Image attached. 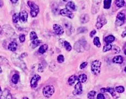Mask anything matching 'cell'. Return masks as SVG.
<instances>
[{
    "mask_svg": "<svg viewBox=\"0 0 126 99\" xmlns=\"http://www.w3.org/2000/svg\"><path fill=\"white\" fill-rule=\"evenodd\" d=\"M93 43H94V44L95 45L96 47L98 48H100L101 46V43L100 41V39L99 37H95L94 41H93Z\"/></svg>",
    "mask_w": 126,
    "mask_h": 99,
    "instance_id": "30",
    "label": "cell"
},
{
    "mask_svg": "<svg viewBox=\"0 0 126 99\" xmlns=\"http://www.w3.org/2000/svg\"><path fill=\"white\" fill-rule=\"evenodd\" d=\"M87 45V43L85 40L84 41V40H82V41L79 40V41H77L74 44V48L78 52H84L85 48Z\"/></svg>",
    "mask_w": 126,
    "mask_h": 99,
    "instance_id": "4",
    "label": "cell"
},
{
    "mask_svg": "<svg viewBox=\"0 0 126 99\" xmlns=\"http://www.w3.org/2000/svg\"><path fill=\"white\" fill-rule=\"evenodd\" d=\"M101 91L102 92V93H104V92H109V93L111 94V95L114 98H115L117 96V94L116 93V91L114 89L112 88V87H106V88H105V87H103V88H101Z\"/></svg>",
    "mask_w": 126,
    "mask_h": 99,
    "instance_id": "15",
    "label": "cell"
},
{
    "mask_svg": "<svg viewBox=\"0 0 126 99\" xmlns=\"http://www.w3.org/2000/svg\"><path fill=\"white\" fill-rule=\"evenodd\" d=\"M41 43V41L38 39H36L33 40V41H32V43H31L30 45L31 48H35L38 46Z\"/></svg>",
    "mask_w": 126,
    "mask_h": 99,
    "instance_id": "23",
    "label": "cell"
},
{
    "mask_svg": "<svg viewBox=\"0 0 126 99\" xmlns=\"http://www.w3.org/2000/svg\"><path fill=\"white\" fill-rule=\"evenodd\" d=\"M11 1V2L12 3V4H16V3H17L18 2V0H10Z\"/></svg>",
    "mask_w": 126,
    "mask_h": 99,
    "instance_id": "46",
    "label": "cell"
},
{
    "mask_svg": "<svg viewBox=\"0 0 126 99\" xmlns=\"http://www.w3.org/2000/svg\"><path fill=\"white\" fill-rule=\"evenodd\" d=\"M26 56H27V53H23L21 55L20 57L21 58H24V57H26Z\"/></svg>",
    "mask_w": 126,
    "mask_h": 99,
    "instance_id": "45",
    "label": "cell"
},
{
    "mask_svg": "<svg viewBox=\"0 0 126 99\" xmlns=\"http://www.w3.org/2000/svg\"><path fill=\"white\" fill-rule=\"evenodd\" d=\"M63 1H64V2H67V1H69V0H63Z\"/></svg>",
    "mask_w": 126,
    "mask_h": 99,
    "instance_id": "51",
    "label": "cell"
},
{
    "mask_svg": "<svg viewBox=\"0 0 126 99\" xmlns=\"http://www.w3.org/2000/svg\"><path fill=\"white\" fill-rule=\"evenodd\" d=\"M17 46H18L17 44L16 43L15 41H13L12 42V43H11L10 44H9L8 48V49L10 50V51L12 52H14L17 50Z\"/></svg>",
    "mask_w": 126,
    "mask_h": 99,
    "instance_id": "19",
    "label": "cell"
},
{
    "mask_svg": "<svg viewBox=\"0 0 126 99\" xmlns=\"http://www.w3.org/2000/svg\"><path fill=\"white\" fill-rule=\"evenodd\" d=\"M30 39L31 41H33L34 40L37 39V33L35 32H31L30 33Z\"/></svg>",
    "mask_w": 126,
    "mask_h": 99,
    "instance_id": "33",
    "label": "cell"
},
{
    "mask_svg": "<svg viewBox=\"0 0 126 99\" xmlns=\"http://www.w3.org/2000/svg\"><path fill=\"white\" fill-rule=\"evenodd\" d=\"M124 54L126 55V49L125 50V51H124Z\"/></svg>",
    "mask_w": 126,
    "mask_h": 99,
    "instance_id": "52",
    "label": "cell"
},
{
    "mask_svg": "<svg viewBox=\"0 0 126 99\" xmlns=\"http://www.w3.org/2000/svg\"><path fill=\"white\" fill-rule=\"evenodd\" d=\"M96 95V91H91L88 92L87 97L89 99H95V96Z\"/></svg>",
    "mask_w": 126,
    "mask_h": 99,
    "instance_id": "32",
    "label": "cell"
},
{
    "mask_svg": "<svg viewBox=\"0 0 126 99\" xmlns=\"http://www.w3.org/2000/svg\"><path fill=\"white\" fill-rule=\"evenodd\" d=\"M19 19V14L14 13L12 17L13 22L14 23H18V22Z\"/></svg>",
    "mask_w": 126,
    "mask_h": 99,
    "instance_id": "35",
    "label": "cell"
},
{
    "mask_svg": "<svg viewBox=\"0 0 126 99\" xmlns=\"http://www.w3.org/2000/svg\"><path fill=\"white\" fill-rule=\"evenodd\" d=\"M22 99H29L27 97H23Z\"/></svg>",
    "mask_w": 126,
    "mask_h": 99,
    "instance_id": "50",
    "label": "cell"
},
{
    "mask_svg": "<svg viewBox=\"0 0 126 99\" xmlns=\"http://www.w3.org/2000/svg\"><path fill=\"white\" fill-rule=\"evenodd\" d=\"M112 61L114 63L121 64L123 62V58L121 56H116L113 58Z\"/></svg>",
    "mask_w": 126,
    "mask_h": 99,
    "instance_id": "20",
    "label": "cell"
},
{
    "mask_svg": "<svg viewBox=\"0 0 126 99\" xmlns=\"http://www.w3.org/2000/svg\"><path fill=\"white\" fill-rule=\"evenodd\" d=\"M41 79V77L38 74H35L33 76L30 81V86L32 88H36L38 85V83Z\"/></svg>",
    "mask_w": 126,
    "mask_h": 99,
    "instance_id": "10",
    "label": "cell"
},
{
    "mask_svg": "<svg viewBox=\"0 0 126 99\" xmlns=\"http://www.w3.org/2000/svg\"><path fill=\"white\" fill-rule=\"evenodd\" d=\"M101 62L99 60H95L91 63V72L94 75H98L100 73Z\"/></svg>",
    "mask_w": 126,
    "mask_h": 99,
    "instance_id": "2",
    "label": "cell"
},
{
    "mask_svg": "<svg viewBox=\"0 0 126 99\" xmlns=\"http://www.w3.org/2000/svg\"><path fill=\"white\" fill-rule=\"evenodd\" d=\"M115 91L118 93H122L124 91V87L122 86H118L115 87Z\"/></svg>",
    "mask_w": 126,
    "mask_h": 99,
    "instance_id": "36",
    "label": "cell"
},
{
    "mask_svg": "<svg viewBox=\"0 0 126 99\" xmlns=\"http://www.w3.org/2000/svg\"><path fill=\"white\" fill-rule=\"evenodd\" d=\"M88 77L87 75L85 74H81L79 77H78L77 80H78V82H80L81 83H85L87 80Z\"/></svg>",
    "mask_w": 126,
    "mask_h": 99,
    "instance_id": "21",
    "label": "cell"
},
{
    "mask_svg": "<svg viewBox=\"0 0 126 99\" xmlns=\"http://www.w3.org/2000/svg\"><path fill=\"white\" fill-rule=\"evenodd\" d=\"M66 8L69 11H71V12H72V11H76V7L74 2L70 1V2H68L67 4H66Z\"/></svg>",
    "mask_w": 126,
    "mask_h": 99,
    "instance_id": "18",
    "label": "cell"
},
{
    "mask_svg": "<svg viewBox=\"0 0 126 99\" xmlns=\"http://www.w3.org/2000/svg\"><path fill=\"white\" fill-rule=\"evenodd\" d=\"M19 40L21 43H23L25 40V36L24 34H20L19 36Z\"/></svg>",
    "mask_w": 126,
    "mask_h": 99,
    "instance_id": "39",
    "label": "cell"
},
{
    "mask_svg": "<svg viewBox=\"0 0 126 99\" xmlns=\"http://www.w3.org/2000/svg\"><path fill=\"white\" fill-rule=\"evenodd\" d=\"M126 20L125 14L123 13L122 12H119L117 14V17H116V25L119 27V26L122 25L124 23Z\"/></svg>",
    "mask_w": 126,
    "mask_h": 99,
    "instance_id": "6",
    "label": "cell"
},
{
    "mask_svg": "<svg viewBox=\"0 0 126 99\" xmlns=\"http://www.w3.org/2000/svg\"><path fill=\"white\" fill-rule=\"evenodd\" d=\"M47 49H48V45L47 44H44L40 47L39 49V52L41 53V54H43V53L46 52Z\"/></svg>",
    "mask_w": 126,
    "mask_h": 99,
    "instance_id": "25",
    "label": "cell"
},
{
    "mask_svg": "<svg viewBox=\"0 0 126 99\" xmlns=\"http://www.w3.org/2000/svg\"><path fill=\"white\" fill-rule=\"evenodd\" d=\"M97 99H105V96L103 94H99L97 96Z\"/></svg>",
    "mask_w": 126,
    "mask_h": 99,
    "instance_id": "42",
    "label": "cell"
},
{
    "mask_svg": "<svg viewBox=\"0 0 126 99\" xmlns=\"http://www.w3.org/2000/svg\"><path fill=\"white\" fill-rule=\"evenodd\" d=\"M101 2V0H93V6L91 8V13L94 14L98 12L99 11L100 6Z\"/></svg>",
    "mask_w": 126,
    "mask_h": 99,
    "instance_id": "9",
    "label": "cell"
},
{
    "mask_svg": "<svg viewBox=\"0 0 126 99\" xmlns=\"http://www.w3.org/2000/svg\"><path fill=\"white\" fill-rule=\"evenodd\" d=\"M82 91L83 89L81 83L78 82L76 84V85H75L74 90L73 91V94L74 95H79L82 93Z\"/></svg>",
    "mask_w": 126,
    "mask_h": 99,
    "instance_id": "12",
    "label": "cell"
},
{
    "mask_svg": "<svg viewBox=\"0 0 126 99\" xmlns=\"http://www.w3.org/2000/svg\"><path fill=\"white\" fill-rule=\"evenodd\" d=\"M3 32H4V31H3V29L2 28V27H1V25H0V34L2 35L3 34Z\"/></svg>",
    "mask_w": 126,
    "mask_h": 99,
    "instance_id": "47",
    "label": "cell"
},
{
    "mask_svg": "<svg viewBox=\"0 0 126 99\" xmlns=\"http://www.w3.org/2000/svg\"><path fill=\"white\" fill-rule=\"evenodd\" d=\"M88 65V62H83L81 64V66H80V68L81 69H83L85 68L86 66H87Z\"/></svg>",
    "mask_w": 126,
    "mask_h": 99,
    "instance_id": "40",
    "label": "cell"
},
{
    "mask_svg": "<svg viewBox=\"0 0 126 99\" xmlns=\"http://www.w3.org/2000/svg\"><path fill=\"white\" fill-rule=\"evenodd\" d=\"M77 79L78 77H77L76 75H73L71 76L68 80V84H69L70 85H73V84H74V83L76 82V81L77 80Z\"/></svg>",
    "mask_w": 126,
    "mask_h": 99,
    "instance_id": "22",
    "label": "cell"
},
{
    "mask_svg": "<svg viewBox=\"0 0 126 99\" xmlns=\"http://www.w3.org/2000/svg\"><path fill=\"white\" fill-rule=\"evenodd\" d=\"M53 29L56 34L58 35H62L64 33V30L61 26L59 24H56L53 25Z\"/></svg>",
    "mask_w": 126,
    "mask_h": 99,
    "instance_id": "13",
    "label": "cell"
},
{
    "mask_svg": "<svg viewBox=\"0 0 126 99\" xmlns=\"http://www.w3.org/2000/svg\"><path fill=\"white\" fill-rule=\"evenodd\" d=\"M90 18L88 14H83L80 17V21L82 24H85L89 21Z\"/></svg>",
    "mask_w": 126,
    "mask_h": 99,
    "instance_id": "17",
    "label": "cell"
},
{
    "mask_svg": "<svg viewBox=\"0 0 126 99\" xmlns=\"http://www.w3.org/2000/svg\"><path fill=\"white\" fill-rule=\"evenodd\" d=\"M107 19H106L104 16H98L97 22H96V28L98 29H101V28L103 27V25H104L105 24L107 23Z\"/></svg>",
    "mask_w": 126,
    "mask_h": 99,
    "instance_id": "7",
    "label": "cell"
},
{
    "mask_svg": "<svg viewBox=\"0 0 126 99\" xmlns=\"http://www.w3.org/2000/svg\"><path fill=\"white\" fill-rule=\"evenodd\" d=\"M114 3L118 7L121 8L124 6V4H125V1L124 0H116Z\"/></svg>",
    "mask_w": 126,
    "mask_h": 99,
    "instance_id": "28",
    "label": "cell"
},
{
    "mask_svg": "<svg viewBox=\"0 0 126 99\" xmlns=\"http://www.w3.org/2000/svg\"><path fill=\"white\" fill-rule=\"evenodd\" d=\"M114 39H115V38L114 35H110L105 38V41L107 44H111L114 41Z\"/></svg>",
    "mask_w": 126,
    "mask_h": 99,
    "instance_id": "24",
    "label": "cell"
},
{
    "mask_svg": "<svg viewBox=\"0 0 126 99\" xmlns=\"http://www.w3.org/2000/svg\"><path fill=\"white\" fill-rule=\"evenodd\" d=\"M60 13L61 16L63 17H67L70 19H72L74 17V14H73L72 12L70 11L66 8L62 9L60 11Z\"/></svg>",
    "mask_w": 126,
    "mask_h": 99,
    "instance_id": "11",
    "label": "cell"
},
{
    "mask_svg": "<svg viewBox=\"0 0 126 99\" xmlns=\"http://www.w3.org/2000/svg\"><path fill=\"white\" fill-rule=\"evenodd\" d=\"M19 80V75L18 74H14L12 77V82L14 84H17Z\"/></svg>",
    "mask_w": 126,
    "mask_h": 99,
    "instance_id": "27",
    "label": "cell"
},
{
    "mask_svg": "<svg viewBox=\"0 0 126 99\" xmlns=\"http://www.w3.org/2000/svg\"><path fill=\"white\" fill-rule=\"evenodd\" d=\"M63 46H64L65 48H66V50L67 51H71L72 49V47L71 46V44H70V43H68V42L67 41H64Z\"/></svg>",
    "mask_w": 126,
    "mask_h": 99,
    "instance_id": "29",
    "label": "cell"
},
{
    "mask_svg": "<svg viewBox=\"0 0 126 99\" xmlns=\"http://www.w3.org/2000/svg\"><path fill=\"white\" fill-rule=\"evenodd\" d=\"M88 29L85 27H79V28L77 29V33H85L87 32Z\"/></svg>",
    "mask_w": 126,
    "mask_h": 99,
    "instance_id": "37",
    "label": "cell"
},
{
    "mask_svg": "<svg viewBox=\"0 0 126 99\" xmlns=\"http://www.w3.org/2000/svg\"><path fill=\"white\" fill-rule=\"evenodd\" d=\"M2 68H1V66H0V73H2Z\"/></svg>",
    "mask_w": 126,
    "mask_h": 99,
    "instance_id": "49",
    "label": "cell"
},
{
    "mask_svg": "<svg viewBox=\"0 0 126 99\" xmlns=\"http://www.w3.org/2000/svg\"><path fill=\"white\" fill-rule=\"evenodd\" d=\"M57 61L59 63H63L65 61V58L64 56L62 55H60L59 56L57 57Z\"/></svg>",
    "mask_w": 126,
    "mask_h": 99,
    "instance_id": "38",
    "label": "cell"
},
{
    "mask_svg": "<svg viewBox=\"0 0 126 99\" xmlns=\"http://www.w3.org/2000/svg\"><path fill=\"white\" fill-rule=\"evenodd\" d=\"M122 38H124V37L126 36V29L123 32L122 34Z\"/></svg>",
    "mask_w": 126,
    "mask_h": 99,
    "instance_id": "44",
    "label": "cell"
},
{
    "mask_svg": "<svg viewBox=\"0 0 126 99\" xmlns=\"http://www.w3.org/2000/svg\"><path fill=\"white\" fill-rule=\"evenodd\" d=\"M28 4L30 8V14L32 17H36L39 13V6L32 1H28Z\"/></svg>",
    "mask_w": 126,
    "mask_h": 99,
    "instance_id": "5",
    "label": "cell"
},
{
    "mask_svg": "<svg viewBox=\"0 0 126 99\" xmlns=\"http://www.w3.org/2000/svg\"><path fill=\"white\" fill-rule=\"evenodd\" d=\"M4 30V33L7 36L12 37L15 34V32H14V29L12 28L11 26L9 25H4L3 31Z\"/></svg>",
    "mask_w": 126,
    "mask_h": 99,
    "instance_id": "8",
    "label": "cell"
},
{
    "mask_svg": "<svg viewBox=\"0 0 126 99\" xmlns=\"http://www.w3.org/2000/svg\"><path fill=\"white\" fill-rule=\"evenodd\" d=\"M124 71H125V72L126 73V67H125V68H124Z\"/></svg>",
    "mask_w": 126,
    "mask_h": 99,
    "instance_id": "53",
    "label": "cell"
},
{
    "mask_svg": "<svg viewBox=\"0 0 126 99\" xmlns=\"http://www.w3.org/2000/svg\"><path fill=\"white\" fill-rule=\"evenodd\" d=\"M112 45L111 44H107V45H105L103 48V52H106L109 51L110 50H111V48H112Z\"/></svg>",
    "mask_w": 126,
    "mask_h": 99,
    "instance_id": "31",
    "label": "cell"
},
{
    "mask_svg": "<svg viewBox=\"0 0 126 99\" xmlns=\"http://www.w3.org/2000/svg\"><path fill=\"white\" fill-rule=\"evenodd\" d=\"M114 54H116V53H118L120 52V48L118 46H116V45H114L112 46V48H111Z\"/></svg>",
    "mask_w": 126,
    "mask_h": 99,
    "instance_id": "34",
    "label": "cell"
},
{
    "mask_svg": "<svg viewBox=\"0 0 126 99\" xmlns=\"http://www.w3.org/2000/svg\"><path fill=\"white\" fill-rule=\"evenodd\" d=\"M112 0H104V8L105 9H109L111 7Z\"/></svg>",
    "mask_w": 126,
    "mask_h": 99,
    "instance_id": "26",
    "label": "cell"
},
{
    "mask_svg": "<svg viewBox=\"0 0 126 99\" xmlns=\"http://www.w3.org/2000/svg\"><path fill=\"white\" fill-rule=\"evenodd\" d=\"M44 67L42 64H39L38 67V71L39 72H43Z\"/></svg>",
    "mask_w": 126,
    "mask_h": 99,
    "instance_id": "41",
    "label": "cell"
},
{
    "mask_svg": "<svg viewBox=\"0 0 126 99\" xmlns=\"http://www.w3.org/2000/svg\"><path fill=\"white\" fill-rule=\"evenodd\" d=\"M65 28L66 29L68 35H71L72 32H74V28L72 27L71 24H70L69 22H67L65 23Z\"/></svg>",
    "mask_w": 126,
    "mask_h": 99,
    "instance_id": "16",
    "label": "cell"
},
{
    "mask_svg": "<svg viewBox=\"0 0 126 99\" xmlns=\"http://www.w3.org/2000/svg\"><path fill=\"white\" fill-rule=\"evenodd\" d=\"M19 20L20 22L25 23L27 21L28 17V13L25 11H22L19 14Z\"/></svg>",
    "mask_w": 126,
    "mask_h": 99,
    "instance_id": "14",
    "label": "cell"
},
{
    "mask_svg": "<svg viewBox=\"0 0 126 99\" xmlns=\"http://www.w3.org/2000/svg\"><path fill=\"white\" fill-rule=\"evenodd\" d=\"M55 91V87L53 85H48L44 87L43 90H42V93H43L44 96L47 98H49L54 94Z\"/></svg>",
    "mask_w": 126,
    "mask_h": 99,
    "instance_id": "3",
    "label": "cell"
},
{
    "mask_svg": "<svg viewBox=\"0 0 126 99\" xmlns=\"http://www.w3.org/2000/svg\"><path fill=\"white\" fill-rule=\"evenodd\" d=\"M96 30H92L90 32V38H93V37L96 34Z\"/></svg>",
    "mask_w": 126,
    "mask_h": 99,
    "instance_id": "43",
    "label": "cell"
},
{
    "mask_svg": "<svg viewBox=\"0 0 126 99\" xmlns=\"http://www.w3.org/2000/svg\"><path fill=\"white\" fill-rule=\"evenodd\" d=\"M11 59H12L13 63H14V65L20 68L21 69L24 70L27 68L25 63L23 61L22 58L18 55H17V53H13V54L12 55Z\"/></svg>",
    "mask_w": 126,
    "mask_h": 99,
    "instance_id": "1",
    "label": "cell"
},
{
    "mask_svg": "<svg viewBox=\"0 0 126 99\" xmlns=\"http://www.w3.org/2000/svg\"><path fill=\"white\" fill-rule=\"evenodd\" d=\"M2 94H3V92L2 91V90H1V87H0V97H2Z\"/></svg>",
    "mask_w": 126,
    "mask_h": 99,
    "instance_id": "48",
    "label": "cell"
}]
</instances>
